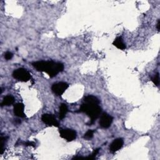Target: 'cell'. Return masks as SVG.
I'll use <instances>...</instances> for the list:
<instances>
[{"label":"cell","instance_id":"cell-10","mask_svg":"<svg viewBox=\"0 0 160 160\" xmlns=\"http://www.w3.org/2000/svg\"><path fill=\"white\" fill-rule=\"evenodd\" d=\"M84 103H88V104H99L100 101V100L97 98L96 96L89 95L84 98Z\"/></svg>","mask_w":160,"mask_h":160},{"label":"cell","instance_id":"cell-18","mask_svg":"<svg viewBox=\"0 0 160 160\" xmlns=\"http://www.w3.org/2000/svg\"><path fill=\"white\" fill-rule=\"evenodd\" d=\"M24 145L25 146H34L35 143H34V142H30V141H28V142H26V143H24Z\"/></svg>","mask_w":160,"mask_h":160},{"label":"cell","instance_id":"cell-14","mask_svg":"<svg viewBox=\"0 0 160 160\" xmlns=\"http://www.w3.org/2000/svg\"><path fill=\"white\" fill-rule=\"evenodd\" d=\"M8 138V137H7V136H1V154L2 155L5 152V143L6 142Z\"/></svg>","mask_w":160,"mask_h":160},{"label":"cell","instance_id":"cell-4","mask_svg":"<svg viewBox=\"0 0 160 160\" xmlns=\"http://www.w3.org/2000/svg\"><path fill=\"white\" fill-rule=\"evenodd\" d=\"M68 86V84L65 82H59L53 85L51 90L57 96H61L67 90Z\"/></svg>","mask_w":160,"mask_h":160},{"label":"cell","instance_id":"cell-13","mask_svg":"<svg viewBox=\"0 0 160 160\" xmlns=\"http://www.w3.org/2000/svg\"><path fill=\"white\" fill-rule=\"evenodd\" d=\"M68 107L66 104H64V103H62L60 106L59 107V119L61 120H63L66 116V114L68 112Z\"/></svg>","mask_w":160,"mask_h":160},{"label":"cell","instance_id":"cell-19","mask_svg":"<svg viewBox=\"0 0 160 160\" xmlns=\"http://www.w3.org/2000/svg\"><path fill=\"white\" fill-rule=\"evenodd\" d=\"M159 26H160V21L158 20V23H157V26H156V28H157V30L158 31H159Z\"/></svg>","mask_w":160,"mask_h":160},{"label":"cell","instance_id":"cell-17","mask_svg":"<svg viewBox=\"0 0 160 160\" xmlns=\"http://www.w3.org/2000/svg\"><path fill=\"white\" fill-rule=\"evenodd\" d=\"M13 53H11V52H10V51L6 52V53H5V59H7V60H10V59H11L13 58Z\"/></svg>","mask_w":160,"mask_h":160},{"label":"cell","instance_id":"cell-1","mask_svg":"<svg viewBox=\"0 0 160 160\" xmlns=\"http://www.w3.org/2000/svg\"><path fill=\"white\" fill-rule=\"evenodd\" d=\"M32 65L38 72H44L48 75L50 78L56 76L59 73L64 69V65L61 63H56L54 61H40L34 62Z\"/></svg>","mask_w":160,"mask_h":160},{"label":"cell","instance_id":"cell-8","mask_svg":"<svg viewBox=\"0 0 160 160\" xmlns=\"http://www.w3.org/2000/svg\"><path fill=\"white\" fill-rule=\"evenodd\" d=\"M124 141L122 138H118L114 140L110 146V151L112 153L118 152L123 146Z\"/></svg>","mask_w":160,"mask_h":160},{"label":"cell","instance_id":"cell-11","mask_svg":"<svg viewBox=\"0 0 160 160\" xmlns=\"http://www.w3.org/2000/svg\"><path fill=\"white\" fill-rule=\"evenodd\" d=\"M113 44L114 46H116L117 48L120 50H124L126 49V45L124 43L121 37H117L114 40Z\"/></svg>","mask_w":160,"mask_h":160},{"label":"cell","instance_id":"cell-16","mask_svg":"<svg viewBox=\"0 0 160 160\" xmlns=\"http://www.w3.org/2000/svg\"><path fill=\"white\" fill-rule=\"evenodd\" d=\"M152 81L155 85H156V86L159 85V75L158 73L152 78Z\"/></svg>","mask_w":160,"mask_h":160},{"label":"cell","instance_id":"cell-9","mask_svg":"<svg viewBox=\"0 0 160 160\" xmlns=\"http://www.w3.org/2000/svg\"><path fill=\"white\" fill-rule=\"evenodd\" d=\"M24 106L23 103H16L14 106V113L16 117L24 118L26 117L25 114L24 113Z\"/></svg>","mask_w":160,"mask_h":160},{"label":"cell","instance_id":"cell-12","mask_svg":"<svg viewBox=\"0 0 160 160\" xmlns=\"http://www.w3.org/2000/svg\"><path fill=\"white\" fill-rule=\"evenodd\" d=\"M14 97L12 96L11 95H7L3 98V100L2 103H1V105H2V106H10V105L13 104L14 103Z\"/></svg>","mask_w":160,"mask_h":160},{"label":"cell","instance_id":"cell-3","mask_svg":"<svg viewBox=\"0 0 160 160\" xmlns=\"http://www.w3.org/2000/svg\"><path fill=\"white\" fill-rule=\"evenodd\" d=\"M13 76L14 78L23 82H28L31 78L29 72L24 68H19L14 70L13 73Z\"/></svg>","mask_w":160,"mask_h":160},{"label":"cell","instance_id":"cell-6","mask_svg":"<svg viewBox=\"0 0 160 160\" xmlns=\"http://www.w3.org/2000/svg\"><path fill=\"white\" fill-rule=\"evenodd\" d=\"M113 118L106 113H103L100 120V125L103 128H108L113 122Z\"/></svg>","mask_w":160,"mask_h":160},{"label":"cell","instance_id":"cell-15","mask_svg":"<svg viewBox=\"0 0 160 160\" xmlns=\"http://www.w3.org/2000/svg\"><path fill=\"white\" fill-rule=\"evenodd\" d=\"M93 134H94V131L90 130L85 133L83 138L86 139H90L93 137Z\"/></svg>","mask_w":160,"mask_h":160},{"label":"cell","instance_id":"cell-7","mask_svg":"<svg viewBox=\"0 0 160 160\" xmlns=\"http://www.w3.org/2000/svg\"><path fill=\"white\" fill-rule=\"evenodd\" d=\"M41 120L44 123H45L49 126H54L59 127V123L57 121L56 118L50 114H44L41 117Z\"/></svg>","mask_w":160,"mask_h":160},{"label":"cell","instance_id":"cell-5","mask_svg":"<svg viewBox=\"0 0 160 160\" xmlns=\"http://www.w3.org/2000/svg\"><path fill=\"white\" fill-rule=\"evenodd\" d=\"M60 136L67 140L68 141H72L76 138V132L71 129H60Z\"/></svg>","mask_w":160,"mask_h":160},{"label":"cell","instance_id":"cell-2","mask_svg":"<svg viewBox=\"0 0 160 160\" xmlns=\"http://www.w3.org/2000/svg\"><path fill=\"white\" fill-rule=\"evenodd\" d=\"M102 110L99 104H93L84 103L80 107L78 112L85 113L90 118L91 122L88 124L91 125L96 121V120L100 117L101 113Z\"/></svg>","mask_w":160,"mask_h":160}]
</instances>
